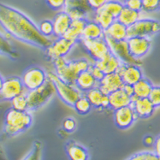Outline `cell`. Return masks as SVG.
I'll return each instance as SVG.
<instances>
[{
    "mask_svg": "<svg viewBox=\"0 0 160 160\" xmlns=\"http://www.w3.org/2000/svg\"><path fill=\"white\" fill-rule=\"evenodd\" d=\"M0 27L13 39L44 52L52 43L50 38L41 34L38 25L28 15L2 2H0Z\"/></svg>",
    "mask_w": 160,
    "mask_h": 160,
    "instance_id": "obj_1",
    "label": "cell"
},
{
    "mask_svg": "<svg viewBox=\"0 0 160 160\" xmlns=\"http://www.w3.org/2000/svg\"><path fill=\"white\" fill-rule=\"evenodd\" d=\"M33 124V116L29 111L8 109L3 119V134L9 138L26 132Z\"/></svg>",
    "mask_w": 160,
    "mask_h": 160,
    "instance_id": "obj_2",
    "label": "cell"
},
{
    "mask_svg": "<svg viewBox=\"0 0 160 160\" xmlns=\"http://www.w3.org/2000/svg\"><path fill=\"white\" fill-rule=\"evenodd\" d=\"M57 75L64 82L75 85L78 75L84 70L89 69L92 63L85 58L67 61L65 58L57 59L52 62Z\"/></svg>",
    "mask_w": 160,
    "mask_h": 160,
    "instance_id": "obj_3",
    "label": "cell"
},
{
    "mask_svg": "<svg viewBox=\"0 0 160 160\" xmlns=\"http://www.w3.org/2000/svg\"><path fill=\"white\" fill-rule=\"evenodd\" d=\"M48 80H50L55 88L56 93L58 94L60 99L66 105L73 108L75 103L77 101L80 97H82V93L75 85L69 84L64 82L63 80L57 75L56 73L48 72L47 73Z\"/></svg>",
    "mask_w": 160,
    "mask_h": 160,
    "instance_id": "obj_4",
    "label": "cell"
},
{
    "mask_svg": "<svg viewBox=\"0 0 160 160\" xmlns=\"http://www.w3.org/2000/svg\"><path fill=\"white\" fill-rule=\"evenodd\" d=\"M55 92V88L50 80H47L46 83L39 87V88L28 91L27 93L28 102V110L29 111H34L40 109L46 103H48Z\"/></svg>",
    "mask_w": 160,
    "mask_h": 160,
    "instance_id": "obj_5",
    "label": "cell"
},
{
    "mask_svg": "<svg viewBox=\"0 0 160 160\" xmlns=\"http://www.w3.org/2000/svg\"><path fill=\"white\" fill-rule=\"evenodd\" d=\"M160 33V22L152 18H140L131 26L128 27V38L141 36L148 37Z\"/></svg>",
    "mask_w": 160,
    "mask_h": 160,
    "instance_id": "obj_6",
    "label": "cell"
},
{
    "mask_svg": "<svg viewBox=\"0 0 160 160\" xmlns=\"http://www.w3.org/2000/svg\"><path fill=\"white\" fill-rule=\"evenodd\" d=\"M77 43V41L66 39L65 37L57 38L55 40H52V45L45 51L46 58L52 62L57 59L65 58Z\"/></svg>",
    "mask_w": 160,
    "mask_h": 160,
    "instance_id": "obj_7",
    "label": "cell"
},
{
    "mask_svg": "<svg viewBox=\"0 0 160 160\" xmlns=\"http://www.w3.org/2000/svg\"><path fill=\"white\" fill-rule=\"evenodd\" d=\"M48 80L47 73L42 68L33 66L24 71L22 77L24 88L28 91H33L44 85Z\"/></svg>",
    "mask_w": 160,
    "mask_h": 160,
    "instance_id": "obj_8",
    "label": "cell"
},
{
    "mask_svg": "<svg viewBox=\"0 0 160 160\" xmlns=\"http://www.w3.org/2000/svg\"><path fill=\"white\" fill-rule=\"evenodd\" d=\"M80 42L83 45L94 62L100 61L111 53V50L105 37L96 39H81Z\"/></svg>",
    "mask_w": 160,
    "mask_h": 160,
    "instance_id": "obj_9",
    "label": "cell"
},
{
    "mask_svg": "<svg viewBox=\"0 0 160 160\" xmlns=\"http://www.w3.org/2000/svg\"><path fill=\"white\" fill-rule=\"evenodd\" d=\"M110 47L111 52L118 58L122 63L126 64H138L141 65V60H137L134 58L129 53L128 47L127 39L124 40H115L111 38L105 37Z\"/></svg>",
    "mask_w": 160,
    "mask_h": 160,
    "instance_id": "obj_10",
    "label": "cell"
},
{
    "mask_svg": "<svg viewBox=\"0 0 160 160\" xmlns=\"http://www.w3.org/2000/svg\"><path fill=\"white\" fill-rule=\"evenodd\" d=\"M127 43L130 55L137 60L146 57L152 47V40L148 37H129L127 39Z\"/></svg>",
    "mask_w": 160,
    "mask_h": 160,
    "instance_id": "obj_11",
    "label": "cell"
},
{
    "mask_svg": "<svg viewBox=\"0 0 160 160\" xmlns=\"http://www.w3.org/2000/svg\"><path fill=\"white\" fill-rule=\"evenodd\" d=\"M24 89L25 88L22 78L17 76H10L4 79L3 88L0 92V97L3 100L11 101L17 96L22 94Z\"/></svg>",
    "mask_w": 160,
    "mask_h": 160,
    "instance_id": "obj_12",
    "label": "cell"
},
{
    "mask_svg": "<svg viewBox=\"0 0 160 160\" xmlns=\"http://www.w3.org/2000/svg\"><path fill=\"white\" fill-rule=\"evenodd\" d=\"M73 20L88 19V15L94 12L89 6L88 0H67L64 10Z\"/></svg>",
    "mask_w": 160,
    "mask_h": 160,
    "instance_id": "obj_13",
    "label": "cell"
},
{
    "mask_svg": "<svg viewBox=\"0 0 160 160\" xmlns=\"http://www.w3.org/2000/svg\"><path fill=\"white\" fill-rule=\"evenodd\" d=\"M114 122L119 129H128L134 124L137 119V116L134 112L132 105H128L119 108L114 111Z\"/></svg>",
    "mask_w": 160,
    "mask_h": 160,
    "instance_id": "obj_14",
    "label": "cell"
},
{
    "mask_svg": "<svg viewBox=\"0 0 160 160\" xmlns=\"http://www.w3.org/2000/svg\"><path fill=\"white\" fill-rule=\"evenodd\" d=\"M119 75L124 84L134 86L144 77L142 69L138 64H126L122 63L118 70Z\"/></svg>",
    "mask_w": 160,
    "mask_h": 160,
    "instance_id": "obj_15",
    "label": "cell"
},
{
    "mask_svg": "<svg viewBox=\"0 0 160 160\" xmlns=\"http://www.w3.org/2000/svg\"><path fill=\"white\" fill-rule=\"evenodd\" d=\"M131 105L137 116V118L141 119L150 118L156 109L149 98H134Z\"/></svg>",
    "mask_w": 160,
    "mask_h": 160,
    "instance_id": "obj_16",
    "label": "cell"
},
{
    "mask_svg": "<svg viewBox=\"0 0 160 160\" xmlns=\"http://www.w3.org/2000/svg\"><path fill=\"white\" fill-rule=\"evenodd\" d=\"M73 19L65 10L58 11L52 20L53 35L57 38L63 37L69 29Z\"/></svg>",
    "mask_w": 160,
    "mask_h": 160,
    "instance_id": "obj_17",
    "label": "cell"
},
{
    "mask_svg": "<svg viewBox=\"0 0 160 160\" xmlns=\"http://www.w3.org/2000/svg\"><path fill=\"white\" fill-rule=\"evenodd\" d=\"M124 86V83L121 78V75L118 72L108 74L104 76L101 81L98 82V87L106 94H110L112 92L122 88Z\"/></svg>",
    "mask_w": 160,
    "mask_h": 160,
    "instance_id": "obj_18",
    "label": "cell"
},
{
    "mask_svg": "<svg viewBox=\"0 0 160 160\" xmlns=\"http://www.w3.org/2000/svg\"><path fill=\"white\" fill-rule=\"evenodd\" d=\"M108 96L110 101V108L114 111L119 108L131 105L134 99V96L128 94L124 90L123 87L117 91L112 92Z\"/></svg>",
    "mask_w": 160,
    "mask_h": 160,
    "instance_id": "obj_19",
    "label": "cell"
},
{
    "mask_svg": "<svg viewBox=\"0 0 160 160\" xmlns=\"http://www.w3.org/2000/svg\"><path fill=\"white\" fill-rule=\"evenodd\" d=\"M86 97L88 98L92 106L95 109L105 110L110 108L109 96L105 93L98 87H96L86 92Z\"/></svg>",
    "mask_w": 160,
    "mask_h": 160,
    "instance_id": "obj_20",
    "label": "cell"
},
{
    "mask_svg": "<svg viewBox=\"0 0 160 160\" xmlns=\"http://www.w3.org/2000/svg\"><path fill=\"white\" fill-rule=\"evenodd\" d=\"M98 82L92 75L89 69L82 71L78 77L76 78L75 82V86L80 91L83 92L90 91L92 88L98 87Z\"/></svg>",
    "mask_w": 160,
    "mask_h": 160,
    "instance_id": "obj_21",
    "label": "cell"
},
{
    "mask_svg": "<svg viewBox=\"0 0 160 160\" xmlns=\"http://www.w3.org/2000/svg\"><path fill=\"white\" fill-rule=\"evenodd\" d=\"M93 63L101 69L105 75L118 72L122 64V62L111 52L106 56L104 59L94 62Z\"/></svg>",
    "mask_w": 160,
    "mask_h": 160,
    "instance_id": "obj_22",
    "label": "cell"
},
{
    "mask_svg": "<svg viewBox=\"0 0 160 160\" xmlns=\"http://www.w3.org/2000/svg\"><path fill=\"white\" fill-rule=\"evenodd\" d=\"M66 154L69 160H88V149L75 141H69L66 144Z\"/></svg>",
    "mask_w": 160,
    "mask_h": 160,
    "instance_id": "obj_23",
    "label": "cell"
},
{
    "mask_svg": "<svg viewBox=\"0 0 160 160\" xmlns=\"http://www.w3.org/2000/svg\"><path fill=\"white\" fill-rule=\"evenodd\" d=\"M88 22V19H86V18L73 20L69 29L66 32L63 37H65L66 39H70V40L77 41L79 43L82 39V33H83L86 24Z\"/></svg>",
    "mask_w": 160,
    "mask_h": 160,
    "instance_id": "obj_24",
    "label": "cell"
},
{
    "mask_svg": "<svg viewBox=\"0 0 160 160\" xmlns=\"http://www.w3.org/2000/svg\"><path fill=\"white\" fill-rule=\"evenodd\" d=\"M105 37L115 40H124L128 39V27L116 20L107 29L105 30Z\"/></svg>",
    "mask_w": 160,
    "mask_h": 160,
    "instance_id": "obj_25",
    "label": "cell"
},
{
    "mask_svg": "<svg viewBox=\"0 0 160 160\" xmlns=\"http://www.w3.org/2000/svg\"><path fill=\"white\" fill-rule=\"evenodd\" d=\"M0 56L16 61L20 58V54L10 39L3 33H0Z\"/></svg>",
    "mask_w": 160,
    "mask_h": 160,
    "instance_id": "obj_26",
    "label": "cell"
},
{
    "mask_svg": "<svg viewBox=\"0 0 160 160\" xmlns=\"http://www.w3.org/2000/svg\"><path fill=\"white\" fill-rule=\"evenodd\" d=\"M105 37V30L98 23L93 21L87 22L82 33V39H96Z\"/></svg>",
    "mask_w": 160,
    "mask_h": 160,
    "instance_id": "obj_27",
    "label": "cell"
},
{
    "mask_svg": "<svg viewBox=\"0 0 160 160\" xmlns=\"http://www.w3.org/2000/svg\"><path fill=\"white\" fill-rule=\"evenodd\" d=\"M133 87L134 98H149L154 85L149 79L143 77Z\"/></svg>",
    "mask_w": 160,
    "mask_h": 160,
    "instance_id": "obj_28",
    "label": "cell"
},
{
    "mask_svg": "<svg viewBox=\"0 0 160 160\" xmlns=\"http://www.w3.org/2000/svg\"><path fill=\"white\" fill-rule=\"evenodd\" d=\"M141 11L132 10L130 8L124 5L117 20L122 24H124L125 26L129 27L141 18Z\"/></svg>",
    "mask_w": 160,
    "mask_h": 160,
    "instance_id": "obj_29",
    "label": "cell"
},
{
    "mask_svg": "<svg viewBox=\"0 0 160 160\" xmlns=\"http://www.w3.org/2000/svg\"><path fill=\"white\" fill-rule=\"evenodd\" d=\"M93 18L97 23H98L103 28V29H107L112 23L116 21V18L111 16V14L101 7L98 10H95L93 12Z\"/></svg>",
    "mask_w": 160,
    "mask_h": 160,
    "instance_id": "obj_30",
    "label": "cell"
},
{
    "mask_svg": "<svg viewBox=\"0 0 160 160\" xmlns=\"http://www.w3.org/2000/svg\"><path fill=\"white\" fill-rule=\"evenodd\" d=\"M43 151V144L40 141L36 140L32 144V147L28 153L21 160H41Z\"/></svg>",
    "mask_w": 160,
    "mask_h": 160,
    "instance_id": "obj_31",
    "label": "cell"
},
{
    "mask_svg": "<svg viewBox=\"0 0 160 160\" xmlns=\"http://www.w3.org/2000/svg\"><path fill=\"white\" fill-rule=\"evenodd\" d=\"M103 8L111 16L118 19V16L120 15L121 11L124 7V3L120 0H108L107 2L103 5Z\"/></svg>",
    "mask_w": 160,
    "mask_h": 160,
    "instance_id": "obj_32",
    "label": "cell"
},
{
    "mask_svg": "<svg viewBox=\"0 0 160 160\" xmlns=\"http://www.w3.org/2000/svg\"><path fill=\"white\" fill-rule=\"evenodd\" d=\"M73 108L78 114L84 116V115L88 114L91 111L92 106L88 100V98L86 97V95H82V97H80L77 99V101L75 102Z\"/></svg>",
    "mask_w": 160,
    "mask_h": 160,
    "instance_id": "obj_33",
    "label": "cell"
},
{
    "mask_svg": "<svg viewBox=\"0 0 160 160\" xmlns=\"http://www.w3.org/2000/svg\"><path fill=\"white\" fill-rule=\"evenodd\" d=\"M11 107L18 111H28V98L27 94L22 93L17 96L14 98L11 101Z\"/></svg>",
    "mask_w": 160,
    "mask_h": 160,
    "instance_id": "obj_34",
    "label": "cell"
},
{
    "mask_svg": "<svg viewBox=\"0 0 160 160\" xmlns=\"http://www.w3.org/2000/svg\"><path fill=\"white\" fill-rule=\"evenodd\" d=\"M38 27H39V32L45 37L50 38V37H52L53 35L52 21L47 19L43 20L39 23Z\"/></svg>",
    "mask_w": 160,
    "mask_h": 160,
    "instance_id": "obj_35",
    "label": "cell"
},
{
    "mask_svg": "<svg viewBox=\"0 0 160 160\" xmlns=\"http://www.w3.org/2000/svg\"><path fill=\"white\" fill-rule=\"evenodd\" d=\"M127 160H160L154 152L150 151H143L134 153L129 157Z\"/></svg>",
    "mask_w": 160,
    "mask_h": 160,
    "instance_id": "obj_36",
    "label": "cell"
},
{
    "mask_svg": "<svg viewBox=\"0 0 160 160\" xmlns=\"http://www.w3.org/2000/svg\"><path fill=\"white\" fill-rule=\"evenodd\" d=\"M142 10L147 13L155 12L160 10V0H141Z\"/></svg>",
    "mask_w": 160,
    "mask_h": 160,
    "instance_id": "obj_37",
    "label": "cell"
},
{
    "mask_svg": "<svg viewBox=\"0 0 160 160\" xmlns=\"http://www.w3.org/2000/svg\"><path fill=\"white\" fill-rule=\"evenodd\" d=\"M46 4L52 10L56 11H61L64 10L67 0H45Z\"/></svg>",
    "mask_w": 160,
    "mask_h": 160,
    "instance_id": "obj_38",
    "label": "cell"
},
{
    "mask_svg": "<svg viewBox=\"0 0 160 160\" xmlns=\"http://www.w3.org/2000/svg\"><path fill=\"white\" fill-rule=\"evenodd\" d=\"M77 122L74 118H67L62 122V128L67 133H72L75 130Z\"/></svg>",
    "mask_w": 160,
    "mask_h": 160,
    "instance_id": "obj_39",
    "label": "cell"
},
{
    "mask_svg": "<svg viewBox=\"0 0 160 160\" xmlns=\"http://www.w3.org/2000/svg\"><path fill=\"white\" fill-rule=\"evenodd\" d=\"M155 107H160V86H154L149 96Z\"/></svg>",
    "mask_w": 160,
    "mask_h": 160,
    "instance_id": "obj_40",
    "label": "cell"
},
{
    "mask_svg": "<svg viewBox=\"0 0 160 160\" xmlns=\"http://www.w3.org/2000/svg\"><path fill=\"white\" fill-rule=\"evenodd\" d=\"M124 5L130 8L132 10L142 11V1L141 0H128L124 3Z\"/></svg>",
    "mask_w": 160,
    "mask_h": 160,
    "instance_id": "obj_41",
    "label": "cell"
},
{
    "mask_svg": "<svg viewBox=\"0 0 160 160\" xmlns=\"http://www.w3.org/2000/svg\"><path fill=\"white\" fill-rule=\"evenodd\" d=\"M89 70H90V72H91L92 74V75L94 76L95 78H96V80L98 81V82H99V81H101L102 79L104 78V76H105V74L103 73V71H102L101 69H99V68H98L97 66L95 65L94 63H92V64H91V66L89 67Z\"/></svg>",
    "mask_w": 160,
    "mask_h": 160,
    "instance_id": "obj_42",
    "label": "cell"
},
{
    "mask_svg": "<svg viewBox=\"0 0 160 160\" xmlns=\"http://www.w3.org/2000/svg\"><path fill=\"white\" fill-rule=\"evenodd\" d=\"M107 1L108 0H88L89 6L91 7V9L93 11L101 8Z\"/></svg>",
    "mask_w": 160,
    "mask_h": 160,
    "instance_id": "obj_43",
    "label": "cell"
},
{
    "mask_svg": "<svg viewBox=\"0 0 160 160\" xmlns=\"http://www.w3.org/2000/svg\"><path fill=\"white\" fill-rule=\"evenodd\" d=\"M153 147H154V152L156 153L158 157L160 158V134L158 136L155 138V141H154L153 144Z\"/></svg>",
    "mask_w": 160,
    "mask_h": 160,
    "instance_id": "obj_44",
    "label": "cell"
},
{
    "mask_svg": "<svg viewBox=\"0 0 160 160\" xmlns=\"http://www.w3.org/2000/svg\"><path fill=\"white\" fill-rule=\"evenodd\" d=\"M154 141H155V139H154L152 135H147V136H145L143 139V143L146 147L153 146Z\"/></svg>",
    "mask_w": 160,
    "mask_h": 160,
    "instance_id": "obj_45",
    "label": "cell"
},
{
    "mask_svg": "<svg viewBox=\"0 0 160 160\" xmlns=\"http://www.w3.org/2000/svg\"><path fill=\"white\" fill-rule=\"evenodd\" d=\"M0 160H8L7 159L6 155H5V152L3 151V147L0 145Z\"/></svg>",
    "mask_w": 160,
    "mask_h": 160,
    "instance_id": "obj_46",
    "label": "cell"
},
{
    "mask_svg": "<svg viewBox=\"0 0 160 160\" xmlns=\"http://www.w3.org/2000/svg\"><path fill=\"white\" fill-rule=\"evenodd\" d=\"M3 82H4V79L3 78V76L0 75V92H1V90H2V88H3Z\"/></svg>",
    "mask_w": 160,
    "mask_h": 160,
    "instance_id": "obj_47",
    "label": "cell"
},
{
    "mask_svg": "<svg viewBox=\"0 0 160 160\" xmlns=\"http://www.w3.org/2000/svg\"><path fill=\"white\" fill-rule=\"evenodd\" d=\"M120 1H121V2H122V3H124L125 2H126V1H128V0H120Z\"/></svg>",
    "mask_w": 160,
    "mask_h": 160,
    "instance_id": "obj_48",
    "label": "cell"
},
{
    "mask_svg": "<svg viewBox=\"0 0 160 160\" xmlns=\"http://www.w3.org/2000/svg\"><path fill=\"white\" fill-rule=\"evenodd\" d=\"M2 107H3V105H1V104H0V110L2 109Z\"/></svg>",
    "mask_w": 160,
    "mask_h": 160,
    "instance_id": "obj_49",
    "label": "cell"
}]
</instances>
